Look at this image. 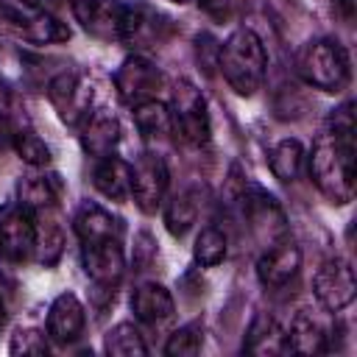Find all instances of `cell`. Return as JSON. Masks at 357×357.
<instances>
[{
	"label": "cell",
	"mask_w": 357,
	"mask_h": 357,
	"mask_svg": "<svg viewBox=\"0 0 357 357\" xmlns=\"http://www.w3.org/2000/svg\"><path fill=\"white\" fill-rule=\"evenodd\" d=\"M307 170L318 192L329 204H349L354 198V112L351 100L332 109L326 126L307 153Z\"/></svg>",
	"instance_id": "6da1fadb"
},
{
	"label": "cell",
	"mask_w": 357,
	"mask_h": 357,
	"mask_svg": "<svg viewBox=\"0 0 357 357\" xmlns=\"http://www.w3.org/2000/svg\"><path fill=\"white\" fill-rule=\"evenodd\" d=\"M218 67L226 78V84L240 95L251 98L265 81L268 73V53L257 31L237 28L226 36V42L218 50Z\"/></svg>",
	"instance_id": "7a4b0ae2"
},
{
	"label": "cell",
	"mask_w": 357,
	"mask_h": 357,
	"mask_svg": "<svg viewBox=\"0 0 357 357\" xmlns=\"http://www.w3.org/2000/svg\"><path fill=\"white\" fill-rule=\"evenodd\" d=\"M296 73L321 92H343L351 78V61L337 39H310L296 50Z\"/></svg>",
	"instance_id": "3957f363"
},
{
	"label": "cell",
	"mask_w": 357,
	"mask_h": 357,
	"mask_svg": "<svg viewBox=\"0 0 357 357\" xmlns=\"http://www.w3.org/2000/svg\"><path fill=\"white\" fill-rule=\"evenodd\" d=\"M0 33L33 45H56L70 39V28L47 8H31L20 0H0Z\"/></svg>",
	"instance_id": "277c9868"
},
{
	"label": "cell",
	"mask_w": 357,
	"mask_h": 357,
	"mask_svg": "<svg viewBox=\"0 0 357 357\" xmlns=\"http://www.w3.org/2000/svg\"><path fill=\"white\" fill-rule=\"evenodd\" d=\"M173 33V20L162 14L156 6L145 0H131L120 3V22H117V39L128 45L134 53L156 50L159 45L167 42Z\"/></svg>",
	"instance_id": "5b68a950"
},
{
	"label": "cell",
	"mask_w": 357,
	"mask_h": 357,
	"mask_svg": "<svg viewBox=\"0 0 357 357\" xmlns=\"http://www.w3.org/2000/svg\"><path fill=\"white\" fill-rule=\"evenodd\" d=\"M170 123H173V137L184 139L187 145H206L212 137V120L206 109V98L201 89L190 81H178L173 95H170Z\"/></svg>",
	"instance_id": "8992f818"
},
{
	"label": "cell",
	"mask_w": 357,
	"mask_h": 357,
	"mask_svg": "<svg viewBox=\"0 0 357 357\" xmlns=\"http://www.w3.org/2000/svg\"><path fill=\"white\" fill-rule=\"evenodd\" d=\"M114 89L126 106H137L142 100L159 98V92L165 89V75L145 53H131L114 73Z\"/></svg>",
	"instance_id": "52a82bcc"
},
{
	"label": "cell",
	"mask_w": 357,
	"mask_h": 357,
	"mask_svg": "<svg viewBox=\"0 0 357 357\" xmlns=\"http://www.w3.org/2000/svg\"><path fill=\"white\" fill-rule=\"evenodd\" d=\"M170 184V170L165 159L153 151H145L131 165V198L145 215H156L162 209Z\"/></svg>",
	"instance_id": "ba28073f"
},
{
	"label": "cell",
	"mask_w": 357,
	"mask_h": 357,
	"mask_svg": "<svg viewBox=\"0 0 357 357\" xmlns=\"http://www.w3.org/2000/svg\"><path fill=\"white\" fill-rule=\"evenodd\" d=\"M312 293L318 304L326 312H340L354 301L357 282H354V268L346 257H329L318 265L312 276Z\"/></svg>",
	"instance_id": "9c48e42d"
},
{
	"label": "cell",
	"mask_w": 357,
	"mask_h": 357,
	"mask_svg": "<svg viewBox=\"0 0 357 357\" xmlns=\"http://www.w3.org/2000/svg\"><path fill=\"white\" fill-rule=\"evenodd\" d=\"M81 262L95 284V290H103L114 296V287L120 284L126 273V254H123V240H95V243H81Z\"/></svg>",
	"instance_id": "30bf717a"
},
{
	"label": "cell",
	"mask_w": 357,
	"mask_h": 357,
	"mask_svg": "<svg viewBox=\"0 0 357 357\" xmlns=\"http://www.w3.org/2000/svg\"><path fill=\"white\" fill-rule=\"evenodd\" d=\"M36 254V218L11 204L0 212V259L6 262H28Z\"/></svg>",
	"instance_id": "8fae6325"
},
{
	"label": "cell",
	"mask_w": 357,
	"mask_h": 357,
	"mask_svg": "<svg viewBox=\"0 0 357 357\" xmlns=\"http://www.w3.org/2000/svg\"><path fill=\"white\" fill-rule=\"evenodd\" d=\"M47 98L56 114L61 117V123L67 126H78L92 112V84L75 70L59 73L47 84Z\"/></svg>",
	"instance_id": "7c38bea8"
},
{
	"label": "cell",
	"mask_w": 357,
	"mask_h": 357,
	"mask_svg": "<svg viewBox=\"0 0 357 357\" xmlns=\"http://www.w3.org/2000/svg\"><path fill=\"white\" fill-rule=\"evenodd\" d=\"M301 268V248L284 234L265 245L262 257L257 259V279L268 290H282L296 279Z\"/></svg>",
	"instance_id": "4fadbf2b"
},
{
	"label": "cell",
	"mask_w": 357,
	"mask_h": 357,
	"mask_svg": "<svg viewBox=\"0 0 357 357\" xmlns=\"http://www.w3.org/2000/svg\"><path fill=\"white\" fill-rule=\"evenodd\" d=\"M78 137H81V148L92 156V159H100V156H109L117 151L120 139H123V128H120V120L117 114H112L109 109H92L81 123H78Z\"/></svg>",
	"instance_id": "5bb4252c"
},
{
	"label": "cell",
	"mask_w": 357,
	"mask_h": 357,
	"mask_svg": "<svg viewBox=\"0 0 357 357\" xmlns=\"http://www.w3.org/2000/svg\"><path fill=\"white\" fill-rule=\"evenodd\" d=\"M86 310L75 293H59L47 310V337L59 346H70L84 335Z\"/></svg>",
	"instance_id": "9a60e30c"
},
{
	"label": "cell",
	"mask_w": 357,
	"mask_h": 357,
	"mask_svg": "<svg viewBox=\"0 0 357 357\" xmlns=\"http://www.w3.org/2000/svg\"><path fill=\"white\" fill-rule=\"evenodd\" d=\"M75 22L95 39H117L120 0H67Z\"/></svg>",
	"instance_id": "2e32d148"
},
{
	"label": "cell",
	"mask_w": 357,
	"mask_h": 357,
	"mask_svg": "<svg viewBox=\"0 0 357 357\" xmlns=\"http://www.w3.org/2000/svg\"><path fill=\"white\" fill-rule=\"evenodd\" d=\"M73 231L78 243H95V240H123V220L114 218L106 206L95 201H84L75 209Z\"/></svg>",
	"instance_id": "e0dca14e"
},
{
	"label": "cell",
	"mask_w": 357,
	"mask_h": 357,
	"mask_svg": "<svg viewBox=\"0 0 357 357\" xmlns=\"http://www.w3.org/2000/svg\"><path fill=\"white\" fill-rule=\"evenodd\" d=\"M61 198V178L56 173H31L17 184V204L31 215L56 212Z\"/></svg>",
	"instance_id": "ac0fdd59"
},
{
	"label": "cell",
	"mask_w": 357,
	"mask_h": 357,
	"mask_svg": "<svg viewBox=\"0 0 357 357\" xmlns=\"http://www.w3.org/2000/svg\"><path fill=\"white\" fill-rule=\"evenodd\" d=\"M92 184L106 201L123 204L126 198H131V165L117 153L100 156L92 167Z\"/></svg>",
	"instance_id": "d6986e66"
},
{
	"label": "cell",
	"mask_w": 357,
	"mask_h": 357,
	"mask_svg": "<svg viewBox=\"0 0 357 357\" xmlns=\"http://www.w3.org/2000/svg\"><path fill=\"white\" fill-rule=\"evenodd\" d=\"M131 312L139 324H162L167 318H173L176 312V304H173V296L165 284L159 282H139L131 293Z\"/></svg>",
	"instance_id": "ffe728a7"
},
{
	"label": "cell",
	"mask_w": 357,
	"mask_h": 357,
	"mask_svg": "<svg viewBox=\"0 0 357 357\" xmlns=\"http://www.w3.org/2000/svg\"><path fill=\"white\" fill-rule=\"evenodd\" d=\"M287 332V351L296 354H321L326 351V340H329V329L321 324V318H315L312 312L301 310L296 312V318L290 321Z\"/></svg>",
	"instance_id": "44dd1931"
},
{
	"label": "cell",
	"mask_w": 357,
	"mask_h": 357,
	"mask_svg": "<svg viewBox=\"0 0 357 357\" xmlns=\"http://www.w3.org/2000/svg\"><path fill=\"white\" fill-rule=\"evenodd\" d=\"M243 351L248 354H282L287 351V332L271 312H257L248 324Z\"/></svg>",
	"instance_id": "7402d4cb"
},
{
	"label": "cell",
	"mask_w": 357,
	"mask_h": 357,
	"mask_svg": "<svg viewBox=\"0 0 357 357\" xmlns=\"http://www.w3.org/2000/svg\"><path fill=\"white\" fill-rule=\"evenodd\" d=\"M198 212H201V192L195 187H187L165 204V229L173 237H184L195 226Z\"/></svg>",
	"instance_id": "603a6c76"
},
{
	"label": "cell",
	"mask_w": 357,
	"mask_h": 357,
	"mask_svg": "<svg viewBox=\"0 0 357 357\" xmlns=\"http://www.w3.org/2000/svg\"><path fill=\"white\" fill-rule=\"evenodd\" d=\"M268 167H271V173L279 181H284V184L296 181L304 173V167H307V151H304V145L298 139H290V137L287 139H279L271 148V153H268Z\"/></svg>",
	"instance_id": "cb8c5ba5"
},
{
	"label": "cell",
	"mask_w": 357,
	"mask_h": 357,
	"mask_svg": "<svg viewBox=\"0 0 357 357\" xmlns=\"http://www.w3.org/2000/svg\"><path fill=\"white\" fill-rule=\"evenodd\" d=\"M131 117H134V126L139 128V134L145 139H165V137L173 134L170 109L159 98H151V100H142V103L131 106Z\"/></svg>",
	"instance_id": "d4e9b609"
},
{
	"label": "cell",
	"mask_w": 357,
	"mask_h": 357,
	"mask_svg": "<svg viewBox=\"0 0 357 357\" xmlns=\"http://www.w3.org/2000/svg\"><path fill=\"white\" fill-rule=\"evenodd\" d=\"M103 351L112 357H142V354H148V343H145L139 326H134L131 321H120L106 332Z\"/></svg>",
	"instance_id": "484cf974"
},
{
	"label": "cell",
	"mask_w": 357,
	"mask_h": 357,
	"mask_svg": "<svg viewBox=\"0 0 357 357\" xmlns=\"http://www.w3.org/2000/svg\"><path fill=\"white\" fill-rule=\"evenodd\" d=\"M226 251H229L226 234H223L220 229H215V226L201 229V234L195 237V245H192V257H195V262H198L201 268H215V265H220V262L226 259Z\"/></svg>",
	"instance_id": "4316f807"
},
{
	"label": "cell",
	"mask_w": 357,
	"mask_h": 357,
	"mask_svg": "<svg viewBox=\"0 0 357 357\" xmlns=\"http://www.w3.org/2000/svg\"><path fill=\"white\" fill-rule=\"evenodd\" d=\"M11 148L17 151V156L33 167V170H45L50 165V148L45 145L42 137H36L33 131H22V128H14V139H11Z\"/></svg>",
	"instance_id": "83f0119b"
},
{
	"label": "cell",
	"mask_w": 357,
	"mask_h": 357,
	"mask_svg": "<svg viewBox=\"0 0 357 357\" xmlns=\"http://www.w3.org/2000/svg\"><path fill=\"white\" fill-rule=\"evenodd\" d=\"M201 346H204V326H201V321H190V324L178 326L167 337L165 354H170V357H176V354H198Z\"/></svg>",
	"instance_id": "f1b7e54d"
},
{
	"label": "cell",
	"mask_w": 357,
	"mask_h": 357,
	"mask_svg": "<svg viewBox=\"0 0 357 357\" xmlns=\"http://www.w3.org/2000/svg\"><path fill=\"white\" fill-rule=\"evenodd\" d=\"M8 351L11 354H47L50 337H47V332H39V329H17L11 335Z\"/></svg>",
	"instance_id": "f546056e"
},
{
	"label": "cell",
	"mask_w": 357,
	"mask_h": 357,
	"mask_svg": "<svg viewBox=\"0 0 357 357\" xmlns=\"http://www.w3.org/2000/svg\"><path fill=\"white\" fill-rule=\"evenodd\" d=\"M198 6L215 22H231L251 8V0H198Z\"/></svg>",
	"instance_id": "4dcf8cb0"
},
{
	"label": "cell",
	"mask_w": 357,
	"mask_h": 357,
	"mask_svg": "<svg viewBox=\"0 0 357 357\" xmlns=\"http://www.w3.org/2000/svg\"><path fill=\"white\" fill-rule=\"evenodd\" d=\"M11 139H14V126L8 123L6 114H0V151L11 148Z\"/></svg>",
	"instance_id": "1f68e13d"
},
{
	"label": "cell",
	"mask_w": 357,
	"mask_h": 357,
	"mask_svg": "<svg viewBox=\"0 0 357 357\" xmlns=\"http://www.w3.org/2000/svg\"><path fill=\"white\" fill-rule=\"evenodd\" d=\"M337 6H340V11L351 20V17H354V6H357V0H337Z\"/></svg>",
	"instance_id": "d6a6232c"
},
{
	"label": "cell",
	"mask_w": 357,
	"mask_h": 357,
	"mask_svg": "<svg viewBox=\"0 0 357 357\" xmlns=\"http://www.w3.org/2000/svg\"><path fill=\"white\" fill-rule=\"evenodd\" d=\"M22 6H31V8H47L53 0H20Z\"/></svg>",
	"instance_id": "836d02e7"
},
{
	"label": "cell",
	"mask_w": 357,
	"mask_h": 357,
	"mask_svg": "<svg viewBox=\"0 0 357 357\" xmlns=\"http://www.w3.org/2000/svg\"><path fill=\"white\" fill-rule=\"evenodd\" d=\"M6 318L8 315H6V301H3V290H0V329L6 326Z\"/></svg>",
	"instance_id": "e575fe53"
},
{
	"label": "cell",
	"mask_w": 357,
	"mask_h": 357,
	"mask_svg": "<svg viewBox=\"0 0 357 357\" xmlns=\"http://www.w3.org/2000/svg\"><path fill=\"white\" fill-rule=\"evenodd\" d=\"M0 290H3V273H0Z\"/></svg>",
	"instance_id": "d590c367"
},
{
	"label": "cell",
	"mask_w": 357,
	"mask_h": 357,
	"mask_svg": "<svg viewBox=\"0 0 357 357\" xmlns=\"http://www.w3.org/2000/svg\"><path fill=\"white\" fill-rule=\"evenodd\" d=\"M173 3H190V0H173Z\"/></svg>",
	"instance_id": "8d00e7d4"
}]
</instances>
